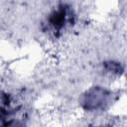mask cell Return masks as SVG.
Here are the masks:
<instances>
[{
    "label": "cell",
    "instance_id": "6da1fadb",
    "mask_svg": "<svg viewBox=\"0 0 127 127\" xmlns=\"http://www.w3.org/2000/svg\"><path fill=\"white\" fill-rule=\"evenodd\" d=\"M73 15L66 5H60L57 10H54L49 17V24L54 29L55 32H60L66 25L67 22L71 20Z\"/></svg>",
    "mask_w": 127,
    "mask_h": 127
},
{
    "label": "cell",
    "instance_id": "7a4b0ae2",
    "mask_svg": "<svg viewBox=\"0 0 127 127\" xmlns=\"http://www.w3.org/2000/svg\"><path fill=\"white\" fill-rule=\"evenodd\" d=\"M107 96H108V93L103 88L94 87L88 90L83 101L84 108L88 110H92V109H97L101 107L104 104Z\"/></svg>",
    "mask_w": 127,
    "mask_h": 127
},
{
    "label": "cell",
    "instance_id": "3957f363",
    "mask_svg": "<svg viewBox=\"0 0 127 127\" xmlns=\"http://www.w3.org/2000/svg\"><path fill=\"white\" fill-rule=\"evenodd\" d=\"M100 127H111V126H100Z\"/></svg>",
    "mask_w": 127,
    "mask_h": 127
}]
</instances>
